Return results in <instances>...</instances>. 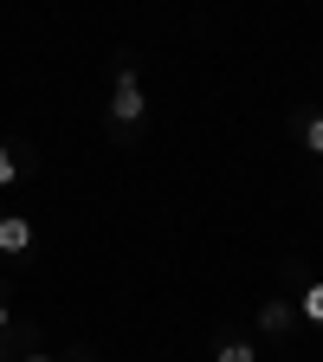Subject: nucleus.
I'll return each mask as SVG.
<instances>
[{
    "mask_svg": "<svg viewBox=\"0 0 323 362\" xmlns=\"http://www.w3.org/2000/svg\"><path fill=\"white\" fill-rule=\"evenodd\" d=\"M143 110H149V104H143V84H136V71L123 65V71H117V90H110V117L129 129V123H143Z\"/></svg>",
    "mask_w": 323,
    "mask_h": 362,
    "instance_id": "f257e3e1",
    "label": "nucleus"
},
{
    "mask_svg": "<svg viewBox=\"0 0 323 362\" xmlns=\"http://www.w3.org/2000/svg\"><path fill=\"white\" fill-rule=\"evenodd\" d=\"M33 246V226H26V214H0V252L7 259H20Z\"/></svg>",
    "mask_w": 323,
    "mask_h": 362,
    "instance_id": "f03ea898",
    "label": "nucleus"
},
{
    "mask_svg": "<svg viewBox=\"0 0 323 362\" xmlns=\"http://www.w3.org/2000/svg\"><path fill=\"white\" fill-rule=\"evenodd\" d=\"M291 324H298V310H291L285 298H265V304H259V330H265V337H285Z\"/></svg>",
    "mask_w": 323,
    "mask_h": 362,
    "instance_id": "7ed1b4c3",
    "label": "nucleus"
},
{
    "mask_svg": "<svg viewBox=\"0 0 323 362\" xmlns=\"http://www.w3.org/2000/svg\"><path fill=\"white\" fill-rule=\"evenodd\" d=\"M298 317H304V324H317V330H323V279H317V285H310V291L298 298Z\"/></svg>",
    "mask_w": 323,
    "mask_h": 362,
    "instance_id": "20e7f679",
    "label": "nucleus"
},
{
    "mask_svg": "<svg viewBox=\"0 0 323 362\" xmlns=\"http://www.w3.org/2000/svg\"><path fill=\"white\" fill-rule=\"evenodd\" d=\"M213 362H259V356H252V343H240V337H226V343L213 349Z\"/></svg>",
    "mask_w": 323,
    "mask_h": 362,
    "instance_id": "39448f33",
    "label": "nucleus"
},
{
    "mask_svg": "<svg viewBox=\"0 0 323 362\" xmlns=\"http://www.w3.org/2000/svg\"><path fill=\"white\" fill-rule=\"evenodd\" d=\"M304 149H310V156H323V117H310V123H304Z\"/></svg>",
    "mask_w": 323,
    "mask_h": 362,
    "instance_id": "423d86ee",
    "label": "nucleus"
},
{
    "mask_svg": "<svg viewBox=\"0 0 323 362\" xmlns=\"http://www.w3.org/2000/svg\"><path fill=\"white\" fill-rule=\"evenodd\" d=\"M13 175H20V162H13V149H0V188H13Z\"/></svg>",
    "mask_w": 323,
    "mask_h": 362,
    "instance_id": "0eeeda50",
    "label": "nucleus"
},
{
    "mask_svg": "<svg viewBox=\"0 0 323 362\" xmlns=\"http://www.w3.org/2000/svg\"><path fill=\"white\" fill-rule=\"evenodd\" d=\"M0 330H7V304H0Z\"/></svg>",
    "mask_w": 323,
    "mask_h": 362,
    "instance_id": "6e6552de",
    "label": "nucleus"
},
{
    "mask_svg": "<svg viewBox=\"0 0 323 362\" xmlns=\"http://www.w3.org/2000/svg\"><path fill=\"white\" fill-rule=\"evenodd\" d=\"M26 362H52V356H26Z\"/></svg>",
    "mask_w": 323,
    "mask_h": 362,
    "instance_id": "1a4fd4ad",
    "label": "nucleus"
}]
</instances>
